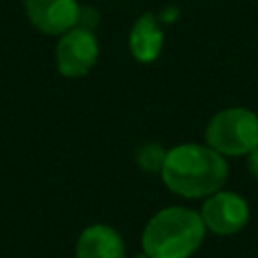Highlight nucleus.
<instances>
[{"instance_id":"obj_1","label":"nucleus","mask_w":258,"mask_h":258,"mask_svg":"<svg viewBox=\"0 0 258 258\" xmlns=\"http://www.w3.org/2000/svg\"><path fill=\"white\" fill-rule=\"evenodd\" d=\"M159 173L171 194L189 200L208 198L226 183L228 163L226 157L210 145L181 143L167 149Z\"/></svg>"},{"instance_id":"obj_2","label":"nucleus","mask_w":258,"mask_h":258,"mask_svg":"<svg viewBox=\"0 0 258 258\" xmlns=\"http://www.w3.org/2000/svg\"><path fill=\"white\" fill-rule=\"evenodd\" d=\"M206 236L200 212L169 206L149 218L141 232V250L151 258H189Z\"/></svg>"},{"instance_id":"obj_3","label":"nucleus","mask_w":258,"mask_h":258,"mask_svg":"<svg viewBox=\"0 0 258 258\" xmlns=\"http://www.w3.org/2000/svg\"><path fill=\"white\" fill-rule=\"evenodd\" d=\"M204 137L224 157L248 155L258 147V115L246 107L222 109L208 121Z\"/></svg>"},{"instance_id":"obj_4","label":"nucleus","mask_w":258,"mask_h":258,"mask_svg":"<svg viewBox=\"0 0 258 258\" xmlns=\"http://www.w3.org/2000/svg\"><path fill=\"white\" fill-rule=\"evenodd\" d=\"M56 69L67 79L85 77L97 62L99 42L93 30L83 26H73L62 32L56 42Z\"/></svg>"},{"instance_id":"obj_5","label":"nucleus","mask_w":258,"mask_h":258,"mask_svg":"<svg viewBox=\"0 0 258 258\" xmlns=\"http://www.w3.org/2000/svg\"><path fill=\"white\" fill-rule=\"evenodd\" d=\"M200 216L206 230L218 236H232L238 234L248 224L250 208L240 194L218 189L206 198Z\"/></svg>"},{"instance_id":"obj_6","label":"nucleus","mask_w":258,"mask_h":258,"mask_svg":"<svg viewBox=\"0 0 258 258\" xmlns=\"http://www.w3.org/2000/svg\"><path fill=\"white\" fill-rule=\"evenodd\" d=\"M22 2L30 24L44 34L60 36L79 22L81 4L77 0H22Z\"/></svg>"},{"instance_id":"obj_7","label":"nucleus","mask_w":258,"mask_h":258,"mask_svg":"<svg viewBox=\"0 0 258 258\" xmlns=\"http://www.w3.org/2000/svg\"><path fill=\"white\" fill-rule=\"evenodd\" d=\"M75 258H127L119 232L107 224L85 228L75 244Z\"/></svg>"},{"instance_id":"obj_8","label":"nucleus","mask_w":258,"mask_h":258,"mask_svg":"<svg viewBox=\"0 0 258 258\" xmlns=\"http://www.w3.org/2000/svg\"><path fill=\"white\" fill-rule=\"evenodd\" d=\"M163 48V30L159 18L151 12L141 14L129 32V50L137 62H153Z\"/></svg>"},{"instance_id":"obj_9","label":"nucleus","mask_w":258,"mask_h":258,"mask_svg":"<svg viewBox=\"0 0 258 258\" xmlns=\"http://www.w3.org/2000/svg\"><path fill=\"white\" fill-rule=\"evenodd\" d=\"M167 149H163L159 143H145L137 149V163L143 171L147 173H159L163 167V159H165Z\"/></svg>"},{"instance_id":"obj_10","label":"nucleus","mask_w":258,"mask_h":258,"mask_svg":"<svg viewBox=\"0 0 258 258\" xmlns=\"http://www.w3.org/2000/svg\"><path fill=\"white\" fill-rule=\"evenodd\" d=\"M97 22H99V12H97L95 8H91V6H81V10H79V22H77V26H83V28L95 30Z\"/></svg>"},{"instance_id":"obj_11","label":"nucleus","mask_w":258,"mask_h":258,"mask_svg":"<svg viewBox=\"0 0 258 258\" xmlns=\"http://www.w3.org/2000/svg\"><path fill=\"white\" fill-rule=\"evenodd\" d=\"M246 167H248V173L258 179V147H254L248 155H246Z\"/></svg>"},{"instance_id":"obj_12","label":"nucleus","mask_w":258,"mask_h":258,"mask_svg":"<svg viewBox=\"0 0 258 258\" xmlns=\"http://www.w3.org/2000/svg\"><path fill=\"white\" fill-rule=\"evenodd\" d=\"M173 18H177V8H167L163 14H161V22H171Z\"/></svg>"},{"instance_id":"obj_13","label":"nucleus","mask_w":258,"mask_h":258,"mask_svg":"<svg viewBox=\"0 0 258 258\" xmlns=\"http://www.w3.org/2000/svg\"><path fill=\"white\" fill-rule=\"evenodd\" d=\"M133 258H151V256H149L147 252H143V250H141V252H139V254H135Z\"/></svg>"}]
</instances>
